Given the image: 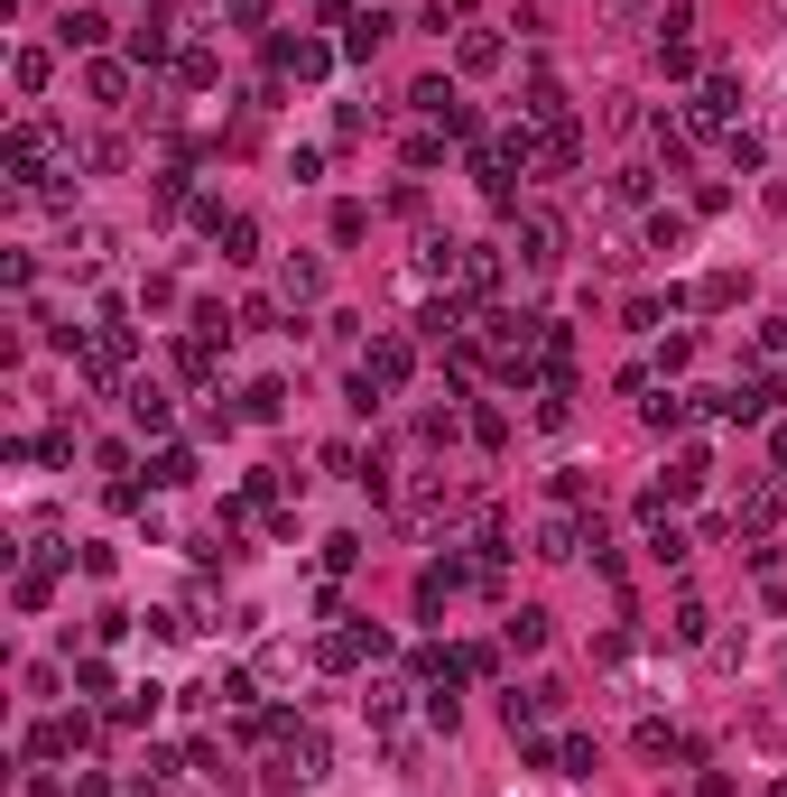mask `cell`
Returning a JSON list of instances; mask_svg holds the SVG:
<instances>
[{
    "label": "cell",
    "mask_w": 787,
    "mask_h": 797,
    "mask_svg": "<svg viewBox=\"0 0 787 797\" xmlns=\"http://www.w3.org/2000/svg\"><path fill=\"white\" fill-rule=\"evenodd\" d=\"M519 260H529V269H556V260H565L556 214H519Z\"/></svg>",
    "instance_id": "obj_1"
},
{
    "label": "cell",
    "mask_w": 787,
    "mask_h": 797,
    "mask_svg": "<svg viewBox=\"0 0 787 797\" xmlns=\"http://www.w3.org/2000/svg\"><path fill=\"white\" fill-rule=\"evenodd\" d=\"M408 362H417V352H408V334H380V344H371V362H361V371H371L380 390H399V380H408Z\"/></svg>",
    "instance_id": "obj_2"
},
{
    "label": "cell",
    "mask_w": 787,
    "mask_h": 797,
    "mask_svg": "<svg viewBox=\"0 0 787 797\" xmlns=\"http://www.w3.org/2000/svg\"><path fill=\"white\" fill-rule=\"evenodd\" d=\"M769 408H778V380H742V390L714 399V418H769Z\"/></svg>",
    "instance_id": "obj_3"
},
{
    "label": "cell",
    "mask_w": 787,
    "mask_h": 797,
    "mask_svg": "<svg viewBox=\"0 0 787 797\" xmlns=\"http://www.w3.org/2000/svg\"><path fill=\"white\" fill-rule=\"evenodd\" d=\"M47 149H57V140H47L38 121H29V131H10V176H19V186H38V167H47Z\"/></svg>",
    "instance_id": "obj_4"
},
{
    "label": "cell",
    "mask_w": 787,
    "mask_h": 797,
    "mask_svg": "<svg viewBox=\"0 0 787 797\" xmlns=\"http://www.w3.org/2000/svg\"><path fill=\"white\" fill-rule=\"evenodd\" d=\"M167 29H176V10H149L140 29H130V57H140V65H157V57H167Z\"/></svg>",
    "instance_id": "obj_5"
},
{
    "label": "cell",
    "mask_w": 787,
    "mask_h": 797,
    "mask_svg": "<svg viewBox=\"0 0 787 797\" xmlns=\"http://www.w3.org/2000/svg\"><path fill=\"white\" fill-rule=\"evenodd\" d=\"M102 251H112V223H65V260H102Z\"/></svg>",
    "instance_id": "obj_6"
},
{
    "label": "cell",
    "mask_w": 787,
    "mask_h": 797,
    "mask_svg": "<svg viewBox=\"0 0 787 797\" xmlns=\"http://www.w3.org/2000/svg\"><path fill=\"white\" fill-rule=\"evenodd\" d=\"M546 705H556V686H510V696H501V714H510V733H519V724H538Z\"/></svg>",
    "instance_id": "obj_7"
},
{
    "label": "cell",
    "mask_w": 787,
    "mask_h": 797,
    "mask_svg": "<svg viewBox=\"0 0 787 797\" xmlns=\"http://www.w3.org/2000/svg\"><path fill=\"white\" fill-rule=\"evenodd\" d=\"M167 418H176V408H167V390H149V380H140V390H130V427H140V436H157Z\"/></svg>",
    "instance_id": "obj_8"
},
{
    "label": "cell",
    "mask_w": 787,
    "mask_h": 797,
    "mask_svg": "<svg viewBox=\"0 0 787 797\" xmlns=\"http://www.w3.org/2000/svg\"><path fill=\"white\" fill-rule=\"evenodd\" d=\"M57 38H65V47H102V38H112V19H102V10H65Z\"/></svg>",
    "instance_id": "obj_9"
},
{
    "label": "cell",
    "mask_w": 787,
    "mask_h": 797,
    "mask_svg": "<svg viewBox=\"0 0 787 797\" xmlns=\"http://www.w3.org/2000/svg\"><path fill=\"white\" fill-rule=\"evenodd\" d=\"M454 269H463V288H472V297H491V288H501V251H463Z\"/></svg>",
    "instance_id": "obj_10"
},
{
    "label": "cell",
    "mask_w": 787,
    "mask_h": 797,
    "mask_svg": "<svg viewBox=\"0 0 787 797\" xmlns=\"http://www.w3.org/2000/svg\"><path fill=\"white\" fill-rule=\"evenodd\" d=\"M278 65H287V74H325L334 57H325V47H315V38H278Z\"/></svg>",
    "instance_id": "obj_11"
},
{
    "label": "cell",
    "mask_w": 787,
    "mask_h": 797,
    "mask_svg": "<svg viewBox=\"0 0 787 797\" xmlns=\"http://www.w3.org/2000/svg\"><path fill=\"white\" fill-rule=\"evenodd\" d=\"M149 482H157V492H176V482H195V454H186V446H167V454L149 464Z\"/></svg>",
    "instance_id": "obj_12"
},
{
    "label": "cell",
    "mask_w": 787,
    "mask_h": 797,
    "mask_svg": "<svg viewBox=\"0 0 787 797\" xmlns=\"http://www.w3.org/2000/svg\"><path fill=\"white\" fill-rule=\"evenodd\" d=\"M223 260H259V223H251V214L223 223Z\"/></svg>",
    "instance_id": "obj_13"
},
{
    "label": "cell",
    "mask_w": 787,
    "mask_h": 797,
    "mask_svg": "<svg viewBox=\"0 0 787 797\" xmlns=\"http://www.w3.org/2000/svg\"><path fill=\"white\" fill-rule=\"evenodd\" d=\"M278 288L306 306V297H325V269H315V260H287V269H278Z\"/></svg>",
    "instance_id": "obj_14"
},
{
    "label": "cell",
    "mask_w": 787,
    "mask_h": 797,
    "mask_svg": "<svg viewBox=\"0 0 787 797\" xmlns=\"http://www.w3.org/2000/svg\"><path fill=\"white\" fill-rule=\"evenodd\" d=\"M278 408H287V380H251L242 390V418H278Z\"/></svg>",
    "instance_id": "obj_15"
},
{
    "label": "cell",
    "mask_w": 787,
    "mask_h": 797,
    "mask_svg": "<svg viewBox=\"0 0 787 797\" xmlns=\"http://www.w3.org/2000/svg\"><path fill=\"white\" fill-rule=\"evenodd\" d=\"M380 38H389V19L371 10V19H352V38H344V57H380Z\"/></svg>",
    "instance_id": "obj_16"
},
{
    "label": "cell",
    "mask_w": 787,
    "mask_h": 797,
    "mask_svg": "<svg viewBox=\"0 0 787 797\" xmlns=\"http://www.w3.org/2000/svg\"><path fill=\"white\" fill-rule=\"evenodd\" d=\"M648 242H658L667 260H676V251H686V214H648Z\"/></svg>",
    "instance_id": "obj_17"
},
{
    "label": "cell",
    "mask_w": 787,
    "mask_h": 797,
    "mask_svg": "<svg viewBox=\"0 0 787 797\" xmlns=\"http://www.w3.org/2000/svg\"><path fill=\"white\" fill-rule=\"evenodd\" d=\"M510 650H546V612H510Z\"/></svg>",
    "instance_id": "obj_18"
},
{
    "label": "cell",
    "mask_w": 787,
    "mask_h": 797,
    "mask_svg": "<svg viewBox=\"0 0 787 797\" xmlns=\"http://www.w3.org/2000/svg\"><path fill=\"white\" fill-rule=\"evenodd\" d=\"M491 65H501V38H491V29L463 38V74H491Z\"/></svg>",
    "instance_id": "obj_19"
},
{
    "label": "cell",
    "mask_w": 787,
    "mask_h": 797,
    "mask_svg": "<svg viewBox=\"0 0 787 797\" xmlns=\"http://www.w3.org/2000/svg\"><path fill=\"white\" fill-rule=\"evenodd\" d=\"M417 325H427L436 344H444V334H463V306H454V297H436V306H427V316H417Z\"/></svg>",
    "instance_id": "obj_20"
},
{
    "label": "cell",
    "mask_w": 787,
    "mask_h": 797,
    "mask_svg": "<svg viewBox=\"0 0 787 797\" xmlns=\"http://www.w3.org/2000/svg\"><path fill=\"white\" fill-rule=\"evenodd\" d=\"M704 473H714V464H704V454H676V473H667V492H704Z\"/></svg>",
    "instance_id": "obj_21"
},
{
    "label": "cell",
    "mask_w": 787,
    "mask_h": 797,
    "mask_svg": "<svg viewBox=\"0 0 787 797\" xmlns=\"http://www.w3.org/2000/svg\"><path fill=\"white\" fill-rule=\"evenodd\" d=\"M640 418H648V427H658V436H667V427H686V399H676V390H667V399H648V408H640Z\"/></svg>",
    "instance_id": "obj_22"
},
{
    "label": "cell",
    "mask_w": 787,
    "mask_h": 797,
    "mask_svg": "<svg viewBox=\"0 0 787 797\" xmlns=\"http://www.w3.org/2000/svg\"><path fill=\"white\" fill-rule=\"evenodd\" d=\"M556 112H565V93H556V84L538 74V84H529V121H556Z\"/></svg>",
    "instance_id": "obj_23"
},
{
    "label": "cell",
    "mask_w": 787,
    "mask_h": 797,
    "mask_svg": "<svg viewBox=\"0 0 787 797\" xmlns=\"http://www.w3.org/2000/svg\"><path fill=\"white\" fill-rule=\"evenodd\" d=\"M759 344H769V352H787V316H769V325H759Z\"/></svg>",
    "instance_id": "obj_24"
},
{
    "label": "cell",
    "mask_w": 787,
    "mask_h": 797,
    "mask_svg": "<svg viewBox=\"0 0 787 797\" xmlns=\"http://www.w3.org/2000/svg\"><path fill=\"white\" fill-rule=\"evenodd\" d=\"M130 797H157V788H149V779H140V788H130Z\"/></svg>",
    "instance_id": "obj_25"
}]
</instances>
